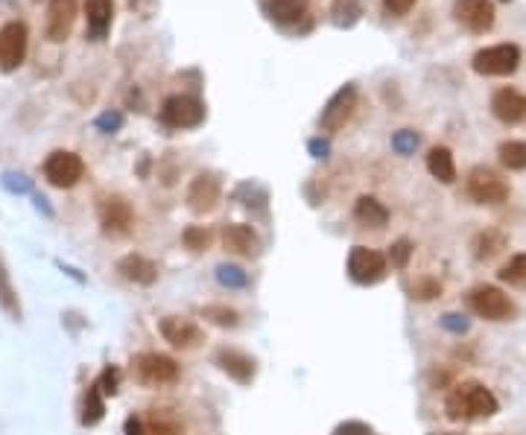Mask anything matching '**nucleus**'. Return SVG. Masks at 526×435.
Returning <instances> with one entry per match:
<instances>
[{
  "mask_svg": "<svg viewBox=\"0 0 526 435\" xmlns=\"http://www.w3.org/2000/svg\"><path fill=\"white\" fill-rule=\"evenodd\" d=\"M416 147H418V135L412 129H401V132H395V138H392V149H395L398 155L416 152Z\"/></svg>",
  "mask_w": 526,
  "mask_h": 435,
  "instance_id": "37",
  "label": "nucleus"
},
{
  "mask_svg": "<svg viewBox=\"0 0 526 435\" xmlns=\"http://www.w3.org/2000/svg\"><path fill=\"white\" fill-rule=\"evenodd\" d=\"M497 277L514 289H526V254H512L509 263L497 272Z\"/></svg>",
  "mask_w": 526,
  "mask_h": 435,
  "instance_id": "31",
  "label": "nucleus"
},
{
  "mask_svg": "<svg viewBox=\"0 0 526 435\" xmlns=\"http://www.w3.org/2000/svg\"><path fill=\"white\" fill-rule=\"evenodd\" d=\"M182 243L190 254H203L211 249V243H214V231L208 226H187L182 231Z\"/></svg>",
  "mask_w": 526,
  "mask_h": 435,
  "instance_id": "30",
  "label": "nucleus"
},
{
  "mask_svg": "<svg viewBox=\"0 0 526 435\" xmlns=\"http://www.w3.org/2000/svg\"><path fill=\"white\" fill-rule=\"evenodd\" d=\"M106 418V395L99 392V386L97 380L85 388V395H82V415H80V423L82 427H97L99 421Z\"/></svg>",
  "mask_w": 526,
  "mask_h": 435,
  "instance_id": "26",
  "label": "nucleus"
},
{
  "mask_svg": "<svg viewBox=\"0 0 526 435\" xmlns=\"http://www.w3.org/2000/svg\"><path fill=\"white\" fill-rule=\"evenodd\" d=\"M120 383H123V371L117 365H106L103 368V374L97 377V386H99V392H103L106 397H115L120 392Z\"/></svg>",
  "mask_w": 526,
  "mask_h": 435,
  "instance_id": "36",
  "label": "nucleus"
},
{
  "mask_svg": "<svg viewBox=\"0 0 526 435\" xmlns=\"http://www.w3.org/2000/svg\"><path fill=\"white\" fill-rule=\"evenodd\" d=\"M4 187H6L9 193H30V191H32L30 178H27V175H21V173H6V175H4Z\"/></svg>",
  "mask_w": 526,
  "mask_h": 435,
  "instance_id": "39",
  "label": "nucleus"
},
{
  "mask_svg": "<svg viewBox=\"0 0 526 435\" xmlns=\"http://www.w3.org/2000/svg\"><path fill=\"white\" fill-rule=\"evenodd\" d=\"M412 254H416V245H412V240L401 237V240H395V243L389 245V254H386V260H389V266H392V269L404 272L407 266H410V260H412Z\"/></svg>",
  "mask_w": 526,
  "mask_h": 435,
  "instance_id": "34",
  "label": "nucleus"
},
{
  "mask_svg": "<svg viewBox=\"0 0 526 435\" xmlns=\"http://www.w3.org/2000/svg\"><path fill=\"white\" fill-rule=\"evenodd\" d=\"M266 15L281 27H296L307 15V0H266Z\"/></svg>",
  "mask_w": 526,
  "mask_h": 435,
  "instance_id": "23",
  "label": "nucleus"
},
{
  "mask_svg": "<svg viewBox=\"0 0 526 435\" xmlns=\"http://www.w3.org/2000/svg\"><path fill=\"white\" fill-rule=\"evenodd\" d=\"M36 208H39V210H44V214H47V217H53V210H50L47 199H44V196H36Z\"/></svg>",
  "mask_w": 526,
  "mask_h": 435,
  "instance_id": "46",
  "label": "nucleus"
},
{
  "mask_svg": "<svg viewBox=\"0 0 526 435\" xmlns=\"http://www.w3.org/2000/svg\"><path fill=\"white\" fill-rule=\"evenodd\" d=\"M59 269H62L65 275H71V277H73V281H76V284H85V275H80V272H76V269H73V266H65V263L59 260Z\"/></svg>",
  "mask_w": 526,
  "mask_h": 435,
  "instance_id": "45",
  "label": "nucleus"
},
{
  "mask_svg": "<svg viewBox=\"0 0 526 435\" xmlns=\"http://www.w3.org/2000/svg\"><path fill=\"white\" fill-rule=\"evenodd\" d=\"M509 245V234L500 231V228H483L474 234L471 240V254L477 263H491L495 258H500L503 252H506Z\"/></svg>",
  "mask_w": 526,
  "mask_h": 435,
  "instance_id": "20",
  "label": "nucleus"
},
{
  "mask_svg": "<svg viewBox=\"0 0 526 435\" xmlns=\"http://www.w3.org/2000/svg\"><path fill=\"white\" fill-rule=\"evenodd\" d=\"M427 170L435 182L442 184H453L456 182V164H453V152L447 147H433L427 152Z\"/></svg>",
  "mask_w": 526,
  "mask_h": 435,
  "instance_id": "25",
  "label": "nucleus"
},
{
  "mask_svg": "<svg viewBox=\"0 0 526 435\" xmlns=\"http://www.w3.org/2000/svg\"><path fill=\"white\" fill-rule=\"evenodd\" d=\"M159 333L164 342H170L178 351H194L205 342V330L196 321L182 319V316H164L159 319Z\"/></svg>",
  "mask_w": 526,
  "mask_h": 435,
  "instance_id": "12",
  "label": "nucleus"
},
{
  "mask_svg": "<svg viewBox=\"0 0 526 435\" xmlns=\"http://www.w3.org/2000/svg\"><path fill=\"white\" fill-rule=\"evenodd\" d=\"M94 126L103 132V135H111V132H117L123 126V115L120 111H106V115H99L94 120Z\"/></svg>",
  "mask_w": 526,
  "mask_h": 435,
  "instance_id": "38",
  "label": "nucleus"
},
{
  "mask_svg": "<svg viewBox=\"0 0 526 435\" xmlns=\"http://www.w3.org/2000/svg\"><path fill=\"white\" fill-rule=\"evenodd\" d=\"M117 272L123 281H129L135 286H152L155 281H159V263L143 258V254H135V252L117 260Z\"/></svg>",
  "mask_w": 526,
  "mask_h": 435,
  "instance_id": "19",
  "label": "nucleus"
},
{
  "mask_svg": "<svg viewBox=\"0 0 526 435\" xmlns=\"http://www.w3.org/2000/svg\"><path fill=\"white\" fill-rule=\"evenodd\" d=\"M442 328L459 337V333H465L468 328H471V321H468V316H462V313H444L442 316Z\"/></svg>",
  "mask_w": 526,
  "mask_h": 435,
  "instance_id": "40",
  "label": "nucleus"
},
{
  "mask_svg": "<svg viewBox=\"0 0 526 435\" xmlns=\"http://www.w3.org/2000/svg\"><path fill=\"white\" fill-rule=\"evenodd\" d=\"M222 245L237 258H257L261 254V237L252 226H243V222H229L222 228Z\"/></svg>",
  "mask_w": 526,
  "mask_h": 435,
  "instance_id": "18",
  "label": "nucleus"
},
{
  "mask_svg": "<svg viewBox=\"0 0 526 435\" xmlns=\"http://www.w3.org/2000/svg\"><path fill=\"white\" fill-rule=\"evenodd\" d=\"M205 120V106L190 94H173L161 106V123L170 129H196Z\"/></svg>",
  "mask_w": 526,
  "mask_h": 435,
  "instance_id": "10",
  "label": "nucleus"
},
{
  "mask_svg": "<svg viewBox=\"0 0 526 435\" xmlns=\"http://www.w3.org/2000/svg\"><path fill=\"white\" fill-rule=\"evenodd\" d=\"M30 47V30L24 21H6L0 27V71L13 73L18 71L27 59Z\"/></svg>",
  "mask_w": 526,
  "mask_h": 435,
  "instance_id": "9",
  "label": "nucleus"
},
{
  "mask_svg": "<svg viewBox=\"0 0 526 435\" xmlns=\"http://www.w3.org/2000/svg\"><path fill=\"white\" fill-rule=\"evenodd\" d=\"M453 18L471 32H488L495 27V4L491 0H453Z\"/></svg>",
  "mask_w": 526,
  "mask_h": 435,
  "instance_id": "15",
  "label": "nucleus"
},
{
  "mask_svg": "<svg viewBox=\"0 0 526 435\" xmlns=\"http://www.w3.org/2000/svg\"><path fill=\"white\" fill-rule=\"evenodd\" d=\"M410 295L416 298V301H433V298H439L442 295V281L439 277H418L416 284L410 286Z\"/></svg>",
  "mask_w": 526,
  "mask_h": 435,
  "instance_id": "35",
  "label": "nucleus"
},
{
  "mask_svg": "<svg viewBox=\"0 0 526 435\" xmlns=\"http://www.w3.org/2000/svg\"><path fill=\"white\" fill-rule=\"evenodd\" d=\"M97 217H99V228H103V234L111 240L126 237L132 226H135V208H132L126 196H117V193L99 199Z\"/></svg>",
  "mask_w": 526,
  "mask_h": 435,
  "instance_id": "5",
  "label": "nucleus"
},
{
  "mask_svg": "<svg viewBox=\"0 0 526 435\" xmlns=\"http://www.w3.org/2000/svg\"><path fill=\"white\" fill-rule=\"evenodd\" d=\"M41 170H44V178H47L53 187H59V191H68V187L82 182L85 161L76 152H71V149H56V152L47 155V158H44Z\"/></svg>",
  "mask_w": 526,
  "mask_h": 435,
  "instance_id": "8",
  "label": "nucleus"
},
{
  "mask_svg": "<svg viewBox=\"0 0 526 435\" xmlns=\"http://www.w3.org/2000/svg\"><path fill=\"white\" fill-rule=\"evenodd\" d=\"M363 15L360 0H333L331 4V21L337 27H354Z\"/></svg>",
  "mask_w": 526,
  "mask_h": 435,
  "instance_id": "29",
  "label": "nucleus"
},
{
  "mask_svg": "<svg viewBox=\"0 0 526 435\" xmlns=\"http://www.w3.org/2000/svg\"><path fill=\"white\" fill-rule=\"evenodd\" d=\"M147 435H182V423L167 409H152V415L147 421Z\"/></svg>",
  "mask_w": 526,
  "mask_h": 435,
  "instance_id": "32",
  "label": "nucleus"
},
{
  "mask_svg": "<svg viewBox=\"0 0 526 435\" xmlns=\"http://www.w3.org/2000/svg\"><path fill=\"white\" fill-rule=\"evenodd\" d=\"M76 24V0H50L47 4V21H44V32L53 44H62L71 36Z\"/></svg>",
  "mask_w": 526,
  "mask_h": 435,
  "instance_id": "16",
  "label": "nucleus"
},
{
  "mask_svg": "<svg viewBox=\"0 0 526 435\" xmlns=\"http://www.w3.org/2000/svg\"><path fill=\"white\" fill-rule=\"evenodd\" d=\"M214 275H217V284L226 286V289H246L249 286V272H243L240 266H234V263H220Z\"/></svg>",
  "mask_w": 526,
  "mask_h": 435,
  "instance_id": "33",
  "label": "nucleus"
},
{
  "mask_svg": "<svg viewBox=\"0 0 526 435\" xmlns=\"http://www.w3.org/2000/svg\"><path fill=\"white\" fill-rule=\"evenodd\" d=\"M199 316H203L205 321H211V325L222 328V330L240 328V313L229 304H205L203 310H199Z\"/></svg>",
  "mask_w": 526,
  "mask_h": 435,
  "instance_id": "27",
  "label": "nucleus"
},
{
  "mask_svg": "<svg viewBox=\"0 0 526 435\" xmlns=\"http://www.w3.org/2000/svg\"><path fill=\"white\" fill-rule=\"evenodd\" d=\"M444 435H459V432H444Z\"/></svg>",
  "mask_w": 526,
  "mask_h": 435,
  "instance_id": "47",
  "label": "nucleus"
},
{
  "mask_svg": "<svg viewBox=\"0 0 526 435\" xmlns=\"http://www.w3.org/2000/svg\"><path fill=\"white\" fill-rule=\"evenodd\" d=\"M123 435H147V423L138 415H129L126 423H123Z\"/></svg>",
  "mask_w": 526,
  "mask_h": 435,
  "instance_id": "43",
  "label": "nucleus"
},
{
  "mask_svg": "<svg viewBox=\"0 0 526 435\" xmlns=\"http://www.w3.org/2000/svg\"><path fill=\"white\" fill-rule=\"evenodd\" d=\"M500 412V400L495 392L479 383V380H462L451 386V392L444 397V415L456 421V423H474V421H486L495 418Z\"/></svg>",
  "mask_w": 526,
  "mask_h": 435,
  "instance_id": "1",
  "label": "nucleus"
},
{
  "mask_svg": "<svg viewBox=\"0 0 526 435\" xmlns=\"http://www.w3.org/2000/svg\"><path fill=\"white\" fill-rule=\"evenodd\" d=\"M333 435H375V430L363 421H345L333 430Z\"/></svg>",
  "mask_w": 526,
  "mask_h": 435,
  "instance_id": "41",
  "label": "nucleus"
},
{
  "mask_svg": "<svg viewBox=\"0 0 526 435\" xmlns=\"http://www.w3.org/2000/svg\"><path fill=\"white\" fill-rule=\"evenodd\" d=\"M345 269H349V277L354 284L360 286H375L386 277L389 272V260L386 254H380L375 249H366V245H354L349 252V263H345Z\"/></svg>",
  "mask_w": 526,
  "mask_h": 435,
  "instance_id": "6",
  "label": "nucleus"
},
{
  "mask_svg": "<svg viewBox=\"0 0 526 435\" xmlns=\"http://www.w3.org/2000/svg\"><path fill=\"white\" fill-rule=\"evenodd\" d=\"M85 18H88V36H91V41H103L106 32L111 30L115 4L111 0H85Z\"/></svg>",
  "mask_w": 526,
  "mask_h": 435,
  "instance_id": "21",
  "label": "nucleus"
},
{
  "mask_svg": "<svg viewBox=\"0 0 526 435\" xmlns=\"http://www.w3.org/2000/svg\"><path fill=\"white\" fill-rule=\"evenodd\" d=\"M465 191L471 196V202L477 205H503L509 199L512 187L506 178L491 170V166H474V170L468 173Z\"/></svg>",
  "mask_w": 526,
  "mask_h": 435,
  "instance_id": "4",
  "label": "nucleus"
},
{
  "mask_svg": "<svg viewBox=\"0 0 526 435\" xmlns=\"http://www.w3.org/2000/svg\"><path fill=\"white\" fill-rule=\"evenodd\" d=\"M354 219L360 222L363 228L380 231V228H386V222H389V208L375 196H360L354 202Z\"/></svg>",
  "mask_w": 526,
  "mask_h": 435,
  "instance_id": "22",
  "label": "nucleus"
},
{
  "mask_svg": "<svg viewBox=\"0 0 526 435\" xmlns=\"http://www.w3.org/2000/svg\"><path fill=\"white\" fill-rule=\"evenodd\" d=\"M357 108V85H342L337 94L328 99V106L319 115V129L324 135H337V132L354 117Z\"/></svg>",
  "mask_w": 526,
  "mask_h": 435,
  "instance_id": "11",
  "label": "nucleus"
},
{
  "mask_svg": "<svg viewBox=\"0 0 526 435\" xmlns=\"http://www.w3.org/2000/svg\"><path fill=\"white\" fill-rule=\"evenodd\" d=\"M491 115L506 126H518L526 120V94H521L518 88H500L491 97Z\"/></svg>",
  "mask_w": 526,
  "mask_h": 435,
  "instance_id": "17",
  "label": "nucleus"
},
{
  "mask_svg": "<svg viewBox=\"0 0 526 435\" xmlns=\"http://www.w3.org/2000/svg\"><path fill=\"white\" fill-rule=\"evenodd\" d=\"M0 310L13 319V321H21L24 319V307H21V298H18V289L13 284V275L6 269V260L0 258Z\"/></svg>",
  "mask_w": 526,
  "mask_h": 435,
  "instance_id": "24",
  "label": "nucleus"
},
{
  "mask_svg": "<svg viewBox=\"0 0 526 435\" xmlns=\"http://www.w3.org/2000/svg\"><path fill=\"white\" fill-rule=\"evenodd\" d=\"M384 6H386V13L392 15H407L412 6H416V0H384Z\"/></svg>",
  "mask_w": 526,
  "mask_h": 435,
  "instance_id": "42",
  "label": "nucleus"
},
{
  "mask_svg": "<svg viewBox=\"0 0 526 435\" xmlns=\"http://www.w3.org/2000/svg\"><path fill=\"white\" fill-rule=\"evenodd\" d=\"M497 158L506 170H526V141H503Z\"/></svg>",
  "mask_w": 526,
  "mask_h": 435,
  "instance_id": "28",
  "label": "nucleus"
},
{
  "mask_svg": "<svg viewBox=\"0 0 526 435\" xmlns=\"http://www.w3.org/2000/svg\"><path fill=\"white\" fill-rule=\"evenodd\" d=\"M132 377H135V383L147 386V388H164V386L178 383L182 365L167 354L147 351V354L132 356Z\"/></svg>",
  "mask_w": 526,
  "mask_h": 435,
  "instance_id": "3",
  "label": "nucleus"
},
{
  "mask_svg": "<svg viewBox=\"0 0 526 435\" xmlns=\"http://www.w3.org/2000/svg\"><path fill=\"white\" fill-rule=\"evenodd\" d=\"M521 64V47L518 44H495L474 53L471 68L479 76H512Z\"/></svg>",
  "mask_w": 526,
  "mask_h": 435,
  "instance_id": "7",
  "label": "nucleus"
},
{
  "mask_svg": "<svg viewBox=\"0 0 526 435\" xmlns=\"http://www.w3.org/2000/svg\"><path fill=\"white\" fill-rule=\"evenodd\" d=\"M220 196H222L220 178L214 173H199L187 187V208L199 217L211 214V210L220 205Z\"/></svg>",
  "mask_w": 526,
  "mask_h": 435,
  "instance_id": "14",
  "label": "nucleus"
},
{
  "mask_svg": "<svg viewBox=\"0 0 526 435\" xmlns=\"http://www.w3.org/2000/svg\"><path fill=\"white\" fill-rule=\"evenodd\" d=\"M328 149H331V147H328V141H319V138H316V141H310V152L316 155V158H328Z\"/></svg>",
  "mask_w": 526,
  "mask_h": 435,
  "instance_id": "44",
  "label": "nucleus"
},
{
  "mask_svg": "<svg viewBox=\"0 0 526 435\" xmlns=\"http://www.w3.org/2000/svg\"><path fill=\"white\" fill-rule=\"evenodd\" d=\"M465 307L471 310L477 319H486V321H512L518 316V304L495 284H477L468 289Z\"/></svg>",
  "mask_w": 526,
  "mask_h": 435,
  "instance_id": "2",
  "label": "nucleus"
},
{
  "mask_svg": "<svg viewBox=\"0 0 526 435\" xmlns=\"http://www.w3.org/2000/svg\"><path fill=\"white\" fill-rule=\"evenodd\" d=\"M214 365L220 368L222 374L229 377V380H234L237 386H252L254 377H257V362L254 356L243 354L237 348H220L214 354Z\"/></svg>",
  "mask_w": 526,
  "mask_h": 435,
  "instance_id": "13",
  "label": "nucleus"
}]
</instances>
